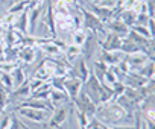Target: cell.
Here are the masks:
<instances>
[{"mask_svg":"<svg viewBox=\"0 0 155 129\" xmlns=\"http://www.w3.org/2000/svg\"><path fill=\"white\" fill-rule=\"evenodd\" d=\"M94 117L99 118L101 121H105V123H110V124H114L117 123L119 120L122 118H131L126 111L116 102V100H110L107 103H99L96 106V112H94Z\"/></svg>","mask_w":155,"mask_h":129,"instance_id":"obj_1","label":"cell"},{"mask_svg":"<svg viewBox=\"0 0 155 129\" xmlns=\"http://www.w3.org/2000/svg\"><path fill=\"white\" fill-rule=\"evenodd\" d=\"M71 105L74 106L76 111H79V112L85 114L88 118L94 115V112H96V106H97V105H96V103L87 96V93H85L82 88H81L79 94H78V96L71 100Z\"/></svg>","mask_w":155,"mask_h":129,"instance_id":"obj_2","label":"cell"},{"mask_svg":"<svg viewBox=\"0 0 155 129\" xmlns=\"http://www.w3.org/2000/svg\"><path fill=\"white\" fill-rule=\"evenodd\" d=\"M17 112L21 117H25V118H28L31 121H35V123H44L50 117V111L35 109V108H25V106H18L17 108Z\"/></svg>","mask_w":155,"mask_h":129,"instance_id":"obj_3","label":"cell"},{"mask_svg":"<svg viewBox=\"0 0 155 129\" xmlns=\"http://www.w3.org/2000/svg\"><path fill=\"white\" fill-rule=\"evenodd\" d=\"M101 87H102L101 81L94 76L93 72H90V75H88V78H87V81H85V85H82V90L87 93V96H88L96 105H99V93H101Z\"/></svg>","mask_w":155,"mask_h":129,"instance_id":"obj_4","label":"cell"},{"mask_svg":"<svg viewBox=\"0 0 155 129\" xmlns=\"http://www.w3.org/2000/svg\"><path fill=\"white\" fill-rule=\"evenodd\" d=\"M123 61L126 62V66L129 69V72H138L144 64L149 61V58L143 53V52H137V53H129L125 55Z\"/></svg>","mask_w":155,"mask_h":129,"instance_id":"obj_5","label":"cell"},{"mask_svg":"<svg viewBox=\"0 0 155 129\" xmlns=\"http://www.w3.org/2000/svg\"><path fill=\"white\" fill-rule=\"evenodd\" d=\"M71 108V103L70 102H67V105L65 106H56L55 109H53V115L50 117V120H49V127H52V129H56V127H59L65 120H67V115H68V109Z\"/></svg>","mask_w":155,"mask_h":129,"instance_id":"obj_6","label":"cell"},{"mask_svg":"<svg viewBox=\"0 0 155 129\" xmlns=\"http://www.w3.org/2000/svg\"><path fill=\"white\" fill-rule=\"evenodd\" d=\"M97 46H99V41H97L96 35H94L93 32H88L85 41H84L82 46H81V47H82V49H81V55H84V59H91V58L96 55Z\"/></svg>","mask_w":155,"mask_h":129,"instance_id":"obj_7","label":"cell"},{"mask_svg":"<svg viewBox=\"0 0 155 129\" xmlns=\"http://www.w3.org/2000/svg\"><path fill=\"white\" fill-rule=\"evenodd\" d=\"M122 41H123V37H120V35H117V34H113V32H108V34L105 35V38L102 40L101 46H102V50L116 52V50H120Z\"/></svg>","mask_w":155,"mask_h":129,"instance_id":"obj_8","label":"cell"},{"mask_svg":"<svg viewBox=\"0 0 155 129\" xmlns=\"http://www.w3.org/2000/svg\"><path fill=\"white\" fill-rule=\"evenodd\" d=\"M82 81L79 78H74V76H68L65 78V82H64V91L67 93V96L73 100L78 94H79L81 88H82Z\"/></svg>","mask_w":155,"mask_h":129,"instance_id":"obj_9","label":"cell"},{"mask_svg":"<svg viewBox=\"0 0 155 129\" xmlns=\"http://www.w3.org/2000/svg\"><path fill=\"white\" fill-rule=\"evenodd\" d=\"M87 9L90 11V12H93L104 24L107 23V21H110L111 18H114V11L113 9H108V8H102V6H99V5H94V3H90L88 6H87Z\"/></svg>","mask_w":155,"mask_h":129,"instance_id":"obj_10","label":"cell"},{"mask_svg":"<svg viewBox=\"0 0 155 129\" xmlns=\"http://www.w3.org/2000/svg\"><path fill=\"white\" fill-rule=\"evenodd\" d=\"M105 29H108V32H113V34H117L120 37H126V34L129 32V27L120 20V18H111L110 21H107L105 24Z\"/></svg>","mask_w":155,"mask_h":129,"instance_id":"obj_11","label":"cell"},{"mask_svg":"<svg viewBox=\"0 0 155 129\" xmlns=\"http://www.w3.org/2000/svg\"><path fill=\"white\" fill-rule=\"evenodd\" d=\"M71 70L76 73L74 75V78H79L82 82H85L87 81V78H88V75H90V69H88V66H87V59H84V58H79L76 62H74V66L71 67Z\"/></svg>","mask_w":155,"mask_h":129,"instance_id":"obj_12","label":"cell"},{"mask_svg":"<svg viewBox=\"0 0 155 129\" xmlns=\"http://www.w3.org/2000/svg\"><path fill=\"white\" fill-rule=\"evenodd\" d=\"M28 15H29V6L15 15L17 20L14 21V29L20 32L21 35H28Z\"/></svg>","mask_w":155,"mask_h":129,"instance_id":"obj_13","label":"cell"},{"mask_svg":"<svg viewBox=\"0 0 155 129\" xmlns=\"http://www.w3.org/2000/svg\"><path fill=\"white\" fill-rule=\"evenodd\" d=\"M49 100L53 106V109L56 106H61L67 102H70V97L67 96L65 91H61V90H55V88H50V94H49Z\"/></svg>","mask_w":155,"mask_h":129,"instance_id":"obj_14","label":"cell"},{"mask_svg":"<svg viewBox=\"0 0 155 129\" xmlns=\"http://www.w3.org/2000/svg\"><path fill=\"white\" fill-rule=\"evenodd\" d=\"M31 97V87H29V81H25L20 87L14 88L9 93V100L11 99H29Z\"/></svg>","mask_w":155,"mask_h":129,"instance_id":"obj_15","label":"cell"},{"mask_svg":"<svg viewBox=\"0 0 155 129\" xmlns=\"http://www.w3.org/2000/svg\"><path fill=\"white\" fill-rule=\"evenodd\" d=\"M11 79H12V87L14 88H17V87H20L25 81H28L26 79V72H25V69L21 67V66H17L11 73Z\"/></svg>","mask_w":155,"mask_h":129,"instance_id":"obj_16","label":"cell"},{"mask_svg":"<svg viewBox=\"0 0 155 129\" xmlns=\"http://www.w3.org/2000/svg\"><path fill=\"white\" fill-rule=\"evenodd\" d=\"M117 18H120L129 29L135 24V20H137V12L134 11V9H123L120 14H119V17Z\"/></svg>","mask_w":155,"mask_h":129,"instance_id":"obj_17","label":"cell"},{"mask_svg":"<svg viewBox=\"0 0 155 129\" xmlns=\"http://www.w3.org/2000/svg\"><path fill=\"white\" fill-rule=\"evenodd\" d=\"M18 59L25 61L26 64H31L35 59V49L32 46L26 47H18Z\"/></svg>","mask_w":155,"mask_h":129,"instance_id":"obj_18","label":"cell"},{"mask_svg":"<svg viewBox=\"0 0 155 129\" xmlns=\"http://www.w3.org/2000/svg\"><path fill=\"white\" fill-rule=\"evenodd\" d=\"M64 52H65V59H67L68 64L74 62L78 56H81V47H79V46H74V44L67 46V49H65Z\"/></svg>","mask_w":155,"mask_h":129,"instance_id":"obj_19","label":"cell"},{"mask_svg":"<svg viewBox=\"0 0 155 129\" xmlns=\"http://www.w3.org/2000/svg\"><path fill=\"white\" fill-rule=\"evenodd\" d=\"M137 73L140 76H143L144 79H152L153 78V59H149Z\"/></svg>","mask_w":155,"mask_h":129,"instance_id":"obj_20","label":"cell"},{"mask_svg":"<svg viewBox=\"0 0 155 129\" xmlns=\"http://www.w3.org/2000/svg\"><path fill=\"white\" fill-rule=\"evenodd\" d=\"M41 49H43V52H44L47 56H50V58H56L58 55H61V50L52 43V40H50L49 43L41 44Z\"/></svg>","mask_w":155,"mask_h":129,"instance_id":"obj_21","label":"cell"},{"mask_svg":"<svg viewBox=\"0 0 155 129\" xmlns=\"http://www.w3.org/2000/svg\"><path fill=\"white\" fill-rule=\"evenodd\" d=\"M29 0H18V2H15L14 5H11L9 8H8V14H14V15H17V14H20L25 8H28L29 6Z\"/></svg>","mask_w":155,"mask_h":129,"instance_id":"obj_22","label":"cell"},{"mask_svg":"<svg viewBox=\"0 0 155 129\" xmlns=\"http://www.w3.org/2000/svg\"><path fill=\"white\" fill-rule=\"evenodd\" d=\"M87 31L85 29H76L74 32H73V44L74 46H82V43L85 41V38H87Z\"/></svg>","mask_w":155,"mask_h":129,"instance_id":"obj_23","label":"cell"},{"mask_svg":"<svg viewBox=\"0 0 155 129\" xmlns=\"http://www.w3.org/2000/svg\"><path fill=\"white\" fill-rule=\"evenodd\" d=\"M65 78H67V75H65V76H52V78H50V87L55 88V90H61V91H64V82H65Z\"/></svg>","mask_w":155,"mask_h":129,"instance_id":"obj_24","label":"cell"},{"mask_svg":"<svg viewBox=\"0 0 155 129\" xmlns=\"http://www.w3.org/2000/svg\"><path fill=\"white\" fill-rule=\"evenodd\" d=\"M9 129H29V127L15 115V112H12V114H11V124H9Z\"/></svg>","mask_w":155,"mask_h":129,"instance_id":"obj_25","label":"cell"},{"mask_svg":"<svg viewBox=\"0 0 155 129\" xmlns=\"http://www.w3.org/2000/svg\"><path fill=\"white\" fill-rule=\"evenodd\" d=\"M131 31L137 32V34H138V35H141V37L152 38V35H150V32H149V29H147L146 26H141V24H134V26L131 27Z\"/></svg>","mask_w":155,"mask_h":129,"instance_id":"obj_26","label":"cell"},{"mask_svg":"<svg viewBox=\"0 0 155 129\" xmlns=\"http://www.w3.org/2000/svg\"><path fill=\"white\" fill-rule=\"evenodd\" d=\"M76 115H78V120H79V127H81V129H85L87 124H88V120H90V118H88L85 114L79 112V111H76Z\"/></svg>","mask_w":155,"mask_h":129,"instance_id":"obj_27","label":"cell"},{"mask_svg":"<svg viewBox=\"0 0 155 129\" xmlns=\"http://www.w3.org/2000/svg\"><path fill=\"white\" fill-rule=\"evenodd\" d=\"M11 124V114H3V117L0 118V129H9Z\"/></svg>","mask_w":155,"mask_h":129,"instance_id":"obj_28","label":"cell"},{"mask_svg":"<svg viewBox=\"0 0 155 129\" xmlns=\"http://www.w3.org/2000/svg\"><path fill=\"white\" fill-rule=\"evenodd\" d=\"M93 2H94V0H78L76 3L79 5V6H82V5H84V6H88V5H90V3H93Z\"/></svg>","mask_w":155,"mask_h":129,"instance_id":"obj_29","label":"cell"},{"mask_svg":"<svg viewBox=\"0 0 155 129\" xmlns=\"http://www.w3.org/2000/svg\"><path fill=\"white\" fill-rule=\"evenodd\" d=\"M111 127H113V129H134V126H129V124H128V126H117V124H113Z\"/></svg>","mask_w":155,"mask_h":129,"instance_id":"obj_30","label":"cell"},{"mask_svg":"<svg viewBox=\"0 0 155 129\" xmlns=\"http://www.w3.org/2000/svg\"><path fill=\"white\" fill-rule=\"evenodd\" d=\"M0 2H2V3H9L11 2V5H14L15 2H18V0H0Z\"/></svg>","mask_w":155,"mask_h":129,"instance_id":"obj_31","label":"cell"},{"mask_svg":"<svg viewBox=\"0 0 155 129\" xmlns=\"http://www.w3.org/2000/svg\"><path fill=\"white\" fill-rule=\"evenodd\" d=\"M3 35H5V31H3V27H0V43L3 41Z\"/></svg>","mask_w":155,"mask_h":129,"instance_id":"obj_32","label":"cell"},{"mask_svg":"<svg viewBox=\"0 0 155 129\" xmlns=\"http://www.w3.org/2000/svg\"><path fill=\"white\" fill-rule=\"evenodd\" d=\"M3 52H5V49H3V46L0 44V55H3Z\"/></svg>","mask_w":155,"mask_h":129,"instance_id":"obj_33","label":"cell"},{"mask_svg":"<svg viewBox=\"0 0 155 129\" xmlns=\"http://www.w3.org/2000/svg\"><path fill=\"white\" fill-rule=\"evenodd\" d=\"M105 129H113V127H111V126H108V124H107V126H105Z\"/></svg>","mask_w":155,"mask_h":129,"instance_id":"obj_34","label":"cell"},{"mask_svg":"<svg viewBox=\"0 0 155 129\" xmlns=\"http://www.w3.org/2000/svg\"><path fill=\"white\" fill-rule=\"evenodd\" d=\"M97 2H101V0H94V2H93V3H97Z\"/></svg>","mask_w":155,"mask_h":129,"instance_id":"obj_35","label":"cell"}]
</instances>
